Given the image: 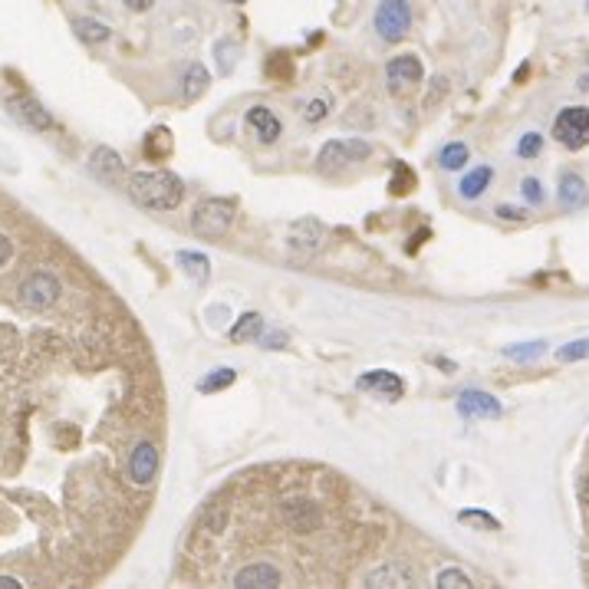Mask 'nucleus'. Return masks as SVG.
Returning a JSON list of instances; mask_svg holds the SVG:
<instances>
[{"instance_id": "1", "label": "nucleus", "mask_w": 589, "mask_h": 589, "mask_svg": "<svg viewBox=\"0 0 589 589\" xmlns=\"http://www.w3.org/2000/svg\"><path fill=\"white\" fill-rule=\"evenodd\" d=\"M129 198L149 211H171L181 205L185 185L171 171H135L129 178Z\"/></svg>"}, {"instance_id": "2", "label": "nucleus", "mask_w": 589, "mask_h": 589, "mask_svg": "<svg viewBox=\"0 0 589 589\" xmlns=\"http://www.w3.org/2000/svg\"><path fill=\"white\" fill-rule=\"evenodd\" d=\"M373 155V145L363 139H333L327 142L317 155V169L323 175H339V171H346L349 165H359Z\"/></svg>"}, {"instance_id": "3", "label": "nucleus", "mask_w": 589, "mask_h": 589, "mask_svg": "<svg viewBox=\"0 0 589 589\" xmlns=\"http://www.w3.org/2000/svg\"><path fill=\"white\" fill-rule=\"evenodd\" d=\"M235 221V205L225 198H207L198 205V211L191 215V227L201 237H221Z\"/></svg>"}, {"instance_id": "4", "label": "nucleus", "mask_w": 589, "mask_h": 589, "mask_svg": "<svg viewBox=\"0 0 589 589\" xmlns=\"http://www.w3.org/2000/svg\"><path fill=\"white\" fill-rule=\"evenodd\" d=\"M375 30L385 43H399L412 30V7L409 0H382L375 7Z\"/></svg>"}, {"instance_id": "5", "label": "nucleus", "mask_w": 589, "mask_h": 589, "mask_svg": "<svg viewBox=\"0 0 589 589\" xmlns=\"http://www.w3.org/2000/svg\"><path fill=\"white\" fill-rule=\"evenodd\" d=\"M553 139L566 145V149H583L589 145V109L583 106H573V109H563L557 119H553Z\"/></svg>"}, {"instance_id": "6", "label": "nucleus", "mask_w": 589, "mask_h": 589, "mask_svg": "<svg viewBox=\"0 0 589 589\" xmlns=\"http://www.w3.org/2000/svg\"><path fill=\"white\" fill-rule=\"evenodd\" d=\"M20 299L30 309H50L60 299V281L47 271L30 273L27 281L20 283Z\"/></svg>"}, {"instance_id": "7", "label": "nucleus", "mask_w": 589, "mask_h": 589, "mask_svg": "<svg viewBox=\"0 0 589 589\" xmlns=\"http://www.w3.org/2000/svg\"><path fill=\"white\" fill-rule=\"evenodd\" d=\"M421 63H419V57H395V60H389V66H385V86H389V93L392 96H405V93H412L415 86L421 83Z\"/></svg>"}, {"instance_id": "8", "label": "nucleus", "mask_w": 589, "mask_h": 589, "mask_svg": "<svg viewBox=\"0 0 589 589\" xmlns=\"http://www.w3.org/2000/svg\"><path fill=\"white\" fill-rule=\"evenodd\" d=\"M283 520H287L297 533H313L323 524V511H319L317 501H309V497H303V494H293L283 501Z\"/></svg>"}, {"instance_id": "9", "label": "nucleus", "mask_w": 589, "mask_h": 589, "mask_svg": "<svg viewBox=\"0 0 589 589\" xmlns=\"http://www.w3.org/2000/svg\"><path fill=\"white\" fill-rule=\"evenodd\" d=\"M323 241H327V227L319 225L317 217H303L290 231V251L299 253V257H313Z\"/></svg>"}, {"instance_id": "10", "label": "nucleus", "mask_w": 589, "mask_h": 589, "mask_svg": "<svg viewBox=\"0 0 589 589\" xmlns=\"http://www.w3.org/2000/svg\"><path fill=\"white\" fill-rule=\"evenodd\" d=\"M355 389H359V392L382 395V399H399V395L405 392V382L395 373H389V369H375V373L359 375Z\"/></svg>"}, {"instance_id": "11", "label": "nucleus", "mask_w": 589, "mask_h": 589, "mask_svg": "<svg viewBox=\"0 0 589 589\" xmlns=\"http://www.w3.org/2000/svg\"><path fill=\"white\" fill-rule=\"evenodd\" d=\"M458 412L465 419H497L501 415V402H497L494 395L477 392V389H465L458 395Z\"/></svg>"}, {"instance_id": "12", "label": "nucleus", "mask_w": 589, "mask_h": 589, "mask_svg": "<svg viewBox=\"0 0 589 589\" xmlns=\"http://www.w3.org/2000/svg\"><path fill=\"white\" fill-rule=\"evenodd\" d=\"M155 471H159V448H155L152 441L135 445V451H132V458H129L132 481H135V484H149L152 477H155Z\"/></svg>"}, {"instance_id": "13", "label": "nucleus", "mask_w": 589, "mask_h": 589, "mask_svg": "<svg viewBox=\"0 0 589 589\" xmlns=\"http://www.w3.org/2000/svg\"><path fill=\"white\" fill-rule=\"evenodd\" d=\"M235 586L237 589H273V586H281V573H277V566H271V563H251V566H244L235 576Z\"/></svg>"}, {"instance_id": "14", "label": "nucleus", "mask_w": 589, "mask_h": 589, "mask_svg": "<svg viewBox=\"0 0 589 589\" xmlns=\"http://www.w3.org/2000/svg\"><path fill=\"white\" fill-rule=\"evenodd\" d=\"M247 125H253V132H257V139H261L263 145H273L283 132V122L277 119L271 109H263V106H253L251 113H247Z\"/></svg>"}, {"instance_id": "15", "label": "nucleus", "mask_w": 589, "mask_h": 589, "mask_svg": "<svg viewBox=\"0 0 589 589\" xmlns=\"http://www.w3.org/2000/svg\"><path fill=\"white\" fill-rule=\"evenodd\" d=\"M560 205L570 207V211H580L583 205H589V188L580 175L566 171V175L560 178Z\"/></svg>"}, {"instance_id": "16", "label": "nucleus", "mask_w": 589, "mask_h": 589, "mask_svg": "<svg viewBox=\"0 0 589 589\" xmlns=\"http://www.w3.org/2000/svg\"><path fill=\"white\" fill-rule=\"evenodd\" d=\"M10 109L20 115V119L27 122L30 129H50L53 125V119H50V113L43 109V106H37V99H23V96H17V99H10Z\"/></svg>"}, {"instance_id": "17", "label": "nucleus", "mask_w": 589, "mask_h": 589, "mask_svg": "<svg viewBox=\"0 0 589 589\" xmlns=\"http://www.w3.org/2000/svg\"><path fill=\"white\" fill-rule=\"evenodd\" d=\"M365 586H412V576H409L405 563H382L379 570H373Z\"/></svg>"}, {"instance_id": "18", "label": "nucleus", "mask_w": 589, "mask_h": 589, "mask_svg": "<svg viewBox=\"0 0 589 589\" xmlns=\"http://www.w3.org/2000/svg\"><path fill=\"white\" fill-rule=\"evenodd\" d=\"M89 169L103 178V181H115V178H122L125 165H122V159L115 155L113 149H106V145H103V149L93 152V159H89Z\"/></svg>"}, {"instance_id": "19", "label": "nucleus", "mask_w": 589, "mask_h": 589, "mask_svg": "<svg viewBox=\"0 0 589 589\" xmlns=\"http://www.w3.org/2000/svg\"><path fill=\"white\" fill-rule=\"evenodd\" d=\"M178 267L195 283H207V277H211V263H207L205 253L198 251H178Z\"/></svg>"}, {"instance_id": "20", "label": "nucleus", "mask_w": 589, "mask_h": 589, "mask_svg": "<svg viewBox=\"0 0 589 589\" xmlns=\"http://www.w3.org/2000/svg\"><path fill=\"white\" fill-rule=\"evenodd\" d=\"M491 178H494V169H487V165H481V169H474V171H468V175L461 178L458 181V191L465 198H481L487 191V185H491Z\"/></svg>"}, {"instance_id": "21", "label": "nucleus", "mask_w": 589, "mask_h": 589, "mask_svg": "<svg viewBox=\"0 0 589 589\" xmlns=\"http://www.w3.org/2000/svg\"><path fill=\"white\" fill-rule=\"evenodd\" d=\"M207 86H211V76H207V69L201 63H195V66H188V73H185V86H181V93H185V99H201V96L207 93Z\"/></svg>"}, {"instance_id": "22", "label": "nucleus", "mask_w": 589, "mask_h": 589, "mask_svg": "<svg viewBox=\"0 0 589 589\" xmlns=\"http://www.w3.org/2000/svg\"><path fill=\"white\" fill-rule=\"evenodd\" d=\"M73 33L83 40V43H89V47H93V43H106V40L113 37V30L103 27V23H96V20H89V17H73Z\"/></svg>"}, {"instance_id": "23", "label": "nucleus", "mask_w": 589, "mask_h": 589, "mask_svg": "<svg viewBox=\"0 0 589 589\" xmlns=\"http://www.w3.org/2000/svg\"><path fill=\"white\" fill-rule=\"evenodd\" d=\"M261 329H263L261 313H244V317L235 323V329H231V343H247V339H261Z\"/></svg>"}, {"instance_id": "24", "label": "nucleus", "mask_w": 589, "mask_h": 589, "mask_svg": "<svg viewBox=\"0 0 589 589\" xmlns=\"http://www.w3.org/2000/svg\"><path fill=\"white\" fill-rule=\"evenodd\" d=\"M468 145L465 142H451V145H445L441 149V155H438V165L441 169H448V171H458V169H465L468 165Z\"/></svg>"}, {"instance_id": "25", "label": "nucleus", "mask_w": 589, "mask_h": 589, "mask_svg": "<svg viewBox=\"0 0 589 589\" xmlns=\"http://www.w3.org/2000/svg\"><path fill=\"white\" fill-rule=\"evenodd\" d=\"M145 152H149V159H165L171 152V132L169 129H152L145 135Z\"/></svg>"}, {"instance_id": "26", "label": "nucleus", "mask_w": 589, "mask_h": 589, "mask_svg": "<svg viewBox=\"0 0 589 589\" xmlns=\"http://www.w3.org/2000/svg\"><path fill=\"white\" fill-rule=\"evenodd\" d=\"M235 379H237L235 369H215L211 375H205V379H201V385H198V389H201L205 395H211V392H221V389H227V385L235 382Z\"/></svg>"}, {"instance_id": "27", "label": "nucleus", "mask_w": 589, "mask_h": 589, "mask_svg": "<svg viewBox=\"0 0 589 589\" xmlns=\"http://www.w3.org/2000/svg\"><path fill=\"white\" fill-rule=\"evenodd\" d=\"M543 343H517V346H507L504 355L507 359H517V363H530V359H540L543 355Z\"/></svg>"}, {"instance_id": "28", "label": "nucleus", "mask_w": 589, "mask_h": 589, "mask_svg": "<svg viewBox=\"0 0 589 589\" xmlns=\"http://www.w3.org/2000/svg\"><path fill=\"white\" fill-rule=\"evenodd\" d=\"M557 359H560V363H580V359H589V339H576V343L560 346L557 349Z\"/></svg>"}, {"instance_id": "29", "label": "nucleus", "mask_w": 589, "mask_h": 589, "mask_svg": "<svg viewBox=\"0 0 589 589\" xmlns=\"http://www.w3.org/2000/svg\"><path fill=\"white\" fill-rule=\"evenodd\" d=\"M540 149H543L540 132H527L524 139L517 142V155H520V159H537V155H540Z\"/></svg>"}, {"instance_id": "30", "label": "nucleus", "mask_w": 589, "mask_h": 589, "mask_svg": "<svg viewBox=\"0 0 589 589\" xmlns=\"http://www.w3.org/2000/svg\"><path fill=\"white\" fill-rule=\"evenodd\" d=\"M438 589H471V580L465 576V570H441L438 576Z\"/></svg>"}, {"instance_id": "31", "label": "nucleus", "mask_w": 589, "mask_h": 589, "mask_svg": "<svg viewBox=\"0 0 589 589\" xmlns=\"http://www.w3.org/2000/svg\"><path fill=\"white\" fill-rule=\"evenodd\" d=\"M461 524H471V527H487V530H497V520L491 514H484V511H461L458 514Z\"/></svg>"}, {"instance_id": "32", "label": "nucleus", "mask_w": 589, "mask_h": 589, "mask_svg": "<svg viewBox=\"0 0 589 589\" xmlns=\"http://www.w3.org/2000/svg\"><path fill=\"white\" fill-rule=\"evenodd\" d=\"M520 191H524V198L530 205H543V185L537 178H524V181H520Z\"/></svg>"}, {"instance_id": "33", "label": "nucleus", "mask_w": 589, "mask_h": 589, "mask_svg": "<svg viewBox=\"0 0 589 589\" xmlns=\"http://www.w3.org/2000/svg\"><path fill=\"white\" fill-rule=\"evenodd\" d=\"M327 113H329V96H317V99H313V103L307 106V119H309V122L323 119Z\"/></svg>"}, {"instance_id": "34", "label": "nucleus", "mask_w": 589, "mask_h": 589, "mask_svg": "<svg viewBox=\"0 0 589 589\" xmlns=\"http://www.w3.org/2000/svg\"><path fill=\"white\" fill-rule=\"evenodd\" d=\"M263 349H281L287 346V333H267V339H261Z\"/></svg>"}, {"instance_id": "35", "label": "nucleus", "mask_w": 589, "mask_h": 589, "mask_svg": "<svg viewBox=\"0 0 589 589\" xmlns=\"http://www.w3.org/2000/svg\"><path fill=\"white\" fill-rule=\"evenodd\" d=\"M10 257H14V244H10L7 237L0 235V267H4V263H7Z\"/></svg>"}, {"instance_id": "36", "label": "nucleus", "mask_w": 589, "mask_h": 589, "mask_svg": "<svg viewBox=\"0 0 589 589\" xmlns=\"http://www.w3.org/2000/svg\"><path fill=\"white\" fill-rule=\"evenodd\" d=\"M497 215H501V217H511V221H524V217H527L524 211H517V207H507V205L497 207Z\"/></svg>"}, {"instance_id": "37", "label": "nucleus", "mask_w": 589, "mask_h": 589, "mask_svg": "<svg viewBox=\"0 0 589 589\" xmlns=\"http://www.w3.org/2000/svg\"><path fill=\"white\" fill-rule=\"evenodd\" d=\"M122 4H125L129 10H135V14H142V10H149L155 0H122Z\"/></svg>"}, {"instance_id": "38", "label": "nucleus", "mask_w": 589, "mask_h": 589, "mask_svg": "<svg viewBox=\"0 0 589 589\" xmlns=\"http://www.w3.org/2000/svg\"><path fill=\"white\" fill-rule=\"evenodd\" d=\"M0 586H10V589H20V583H17V580H7V576H4V580H0Z\"/></svg>"}, {"instance_id": "39", "label": "nucleus", "mask_w": 589, "mask_h": 589, "mask_svg": "<svg viewBox=\"0 0 589 589\" xmlns=\"http://www.w3.org/2000/svg\"><path fill=\"white\" fill-rule=\"evenodd\" d=\"M580 89H589V76H583L580 79Z\"/></svg>"}, {"instance_id": "40", "label": "nucleus", "mask_w": 589, "mask_h": 589, "mask_svg": "<svg viewBox=\"0 0 589 589\" xmlns=\"http://www.w3.org/2000/svg\"><path fill=\"white\" fill-rule=\"evenodd\" d=\"M231 4H247V0H231Z\"/></svg>"}, {"instance_id": "41", "label": "nucleus", "mask_w": 589, "mask_h": 589, "mask_svg": "<svg viewBox=\"0 0 589 589\" xmlns=\"http://www.w3.org/2000/svg\"><path fill=\"white\" fill-rule=\"evenodd\" d=\"M586 501H589V484H586Z\"/></svg>"}]
</instances>
